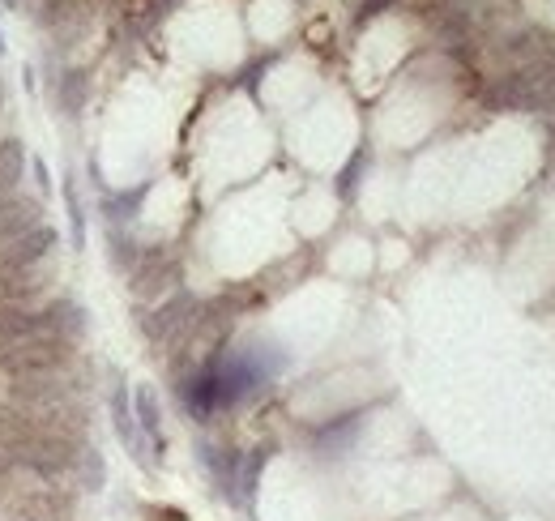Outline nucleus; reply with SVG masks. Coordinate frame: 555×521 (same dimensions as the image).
<instances>
[{
	"mask_svg": "<svg viewBox=\"0 0 555 521\" xmlns=\"http://www.w3.org/2000/svg\"><path fill=\"white\" fill-rule=\"evenodd\" d=\"M111 415H116V432L124 436V445H129L133 453H141V436H137V423H133V410H129L124 389H116V398H111Z\"/></svg>",
	"mask_w": 555,
	"mask_h": 521,
	"instance_id": "1",
	"label": "nucleus"
},
{
	"mask_svg": "<svg viewBox=\"0 0 555 521\" xmlns=\"http://www.w3.org/2000/svg\"><path fill=\"white\" fill-rule=\"evenodd\" d=\"M0 56H5V35H0Z\"/></svg>",
	"mask_w": 555,
	"mask_h": 521,
	"instance_id": "4",
	"label": "nucleus"
},
{
	"mask_svg": "<svg viewBox=\"0 0 555 521\" xmlns=\"http://www.w3.org/2000/svg\"><path fill=\"white\" fill-rule=\"evenodd\" d=\"M0 5H5V9H18V5H26V0H0Z\"/></svg>",
	"mask_w": 555,
	"mask_h": 521,
	"instance_id": "3",
	"label": "nucleus"
},
{
	"mask_svg": "<svg viewBox=\"0 0 555 521\" xmlns=\"http://www.w3.org/2000/svg\"><path fill=\"white\" fill-rule=\"evenodd\" d=\"M137 419H141V428H146L150 436H158V406H154L150 389H137Z\"/></svg>",
	"mask_w": 555,
	"mask_h": 521,
	"instance_id": "2",
	"label": "nucleus"
}]
</instances>
